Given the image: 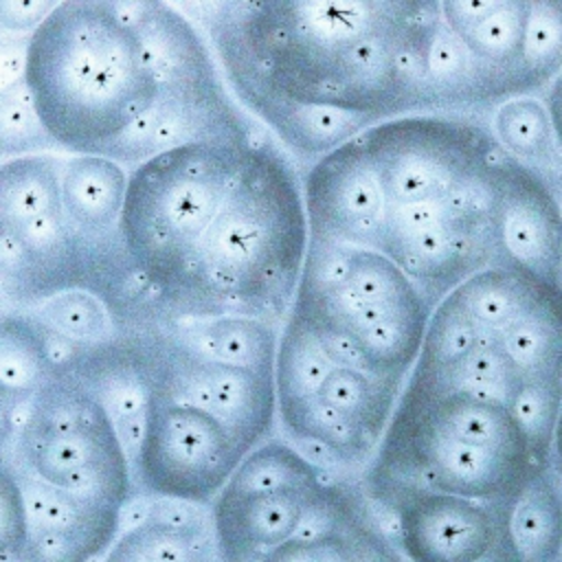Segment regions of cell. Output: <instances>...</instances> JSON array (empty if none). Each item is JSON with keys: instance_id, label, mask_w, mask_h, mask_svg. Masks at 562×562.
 <instances>
[{"instance_id": "obj_11", "label": "cell", "mask_w": 562, "mask_h": 562, "mask_svg": "<svg viewBox=\"0 0 562 562\" xmlns=\"http://www.w3.org/2000/svg\"><path fill=\"white\" fill-rule=\"evenodd\" d=\"M246 448L211 413L149 391L134 476L145 494L178 503H206L217 496Z\"/></svg>"}, {"instance_id": "obj_26", "label": "cell", "mask_w": 562, "mask_h": 562, "mask_svg": "<svg viewBox=\"0 0 562 562\" xmlns=\"http://www.w3.org/2000/svg\"><path fill=\"white\" fill-rule=\"evenodd\" d=\"M362 562H397L386 549H382V547H373L371 551H369V555L367 558H362Z\"/></svg>"}, {"instance_id": "obj_15", "label": "cell", "mask_w": 562, "mask_h": 562, "mask_svg": "<svg viewBox=\"0 0 562 562\" xmlns=\"http://www.w3.org/2000/svg\"><path fill=\"white\" fill-rule=\"evenodd\" d=\"M338 498L323 479L270 490L224 487L213 505V527L228 562L272 551L296 538L314 514Z\"/></svg>"}, {"instance_id": "obj_8", "label": "cell", "mask_w": 562, "mask_h": 562, "mask_svg": "<svg viewBox=\"0 0 562 562\" xmlns=\"http://www.w3.org/2000/svg\"><path fill=\"white\" fill-rule=\"evenodd\" d=\"M11 406L22 411L15 472L119 520L132 492V461L92 389L61 364L31 397Z\"/></svg>"}, {"instance_id": "obj_5", "label": "cell", "mask_w": 562, "mask_h": 562, "mask_svg": "<svg viewBox=\"0 0 562 562\" xmlns=\"http://www.w3.org/2000/svg\"><path fill=\"white\" fill-rule=\"evenodd\" d=\"M404 391H465L514 408L536 393L562 395V290L485 268L432 312Z\"/></svg>"}, {"instance_id": "obj_12", "label": "cell", "mask_w": 562, "mask_h": 562, "mask_svg": "<svg viewBox=\"0 0 562 562\" xmlns=\"http://www.w3.org/2000/svg\"><path fill=\"white\" fill-rule=\"evenodd\" d=\"M441 13L507 99L531 97L562 70V9L553 2L448 0Z\"/></svg>"}, {"instance_id": "obj_19", "label": "cell", "mask_w": 562, "mask_h": 562, "mask_svg": "<svg viewBox=\"0 0 562 562\" xmlns=\"http://www.w3.org/2000/svg\"><path fill=\"white\" fill-rule=\"evenodd\" d=\"M490 130L505 154L520 162L560 167L562 151L555 140L549 110L533 97H516L494 110Z\"/></svg>"}, {"instance_id": "obj_21", "label": "cell", "mask_w": 562, "mask_h": 562, "mask_svg": "<svg viewBox=\"0 0 562 562\" xmlns=\"http://www.w3.org/2000/svg\"><path fill=\"white\" fill-rule=\"evenodd\" d=\"M268 562H362L351 542L338 531H325L316 538H292L266 553Z\"/></svg>"}, {"instance_id": "obj_3", "label": "cell", "mask_w": 562, "mask_h": 562, "mask_svg": "<svg viewBox=\"0 0 562 562\" xmlns=\"http://www.w3.org/2000/svg\"><path fill=\"white\" fill-rule=\"evenodd\" d=\"M505 156L472 116L382 121L301 176L310 237L389 257L437 307L494 266Z\"/></svg>"}, {"instance_id": "obj_17", "label": "cell", "mask_w": 562, "mask_h": 562, "mask_svg": "<svg viewBox=\"0 0 562 562\" xmlns=\"http://www.w3.org/2000/svg\"><path fill=\"white\" fill-rule=\"evenodd\" d=\"M55 360L42 327L24 312L2 316L0 375L4 406L31 397L53 373Z\"/></svg>"}, {"instance_id": "obj_16", "label": "cell", "mask_w": 562, "mask_h": 562, "mask_svg": "<svg viewBox=\"0 0 562 562\" xmlns=\"http://www.w3.org/2000/svg\"><path fill=\"white\" fill-rule=\"evenodd\" d=\"M503 536L516 562H558L562 553V490L558 476L538 472L503 505Z\"/></svg>"}, {"instance_id": "obj_24", "label": "cell", "mask_w": 562, "mask_h": 562, "mask_svg": "<svg viewBox=\"0 0 562 562\" xmlns=\"http://www.w3.org/2000/svg\"><path fill=\"white\" fill-rule=\"evenodd\" d=\"M544 105H547V110H549L551 125H553V132H555V140H558L560 151H562V70H560V75L551 81V86H549V90H547Z\"/></svg>"}, {"instance_id": "obj_22", "label": "cell", "mask_w": 562, "mask_h": 562, "mask_svg": "<svg viewBox=\"0 0 562 562\" xmlns=\"http://www.w3.org/2000/svg\"><path fill=\"white\" fill-rule=\"evenodd\" d=\"M29 542V518L24 507V496L18 479L4 465L2 474V547L4 551L22 553Z\"/></svg>"}, {"instance_id": "obj_6", "label": "cell", "mask_w": 562, "mask_h": 562, "mask_svg": "<svg viewBox=\"0 0 562 562\" xmlns=\"http://www.w3.org/2000/svg\"><path fill=\"white\" fill-rule=\"evenodd\" d=\"M540 463L512 408L465 391H402L371 468L378 492H443L507 505Z\"/></svg>"}, {"instance_id": "obj_4", "label": "cell", "mask_w": 562, "mask_h": 562, "mask_svg": "<svg viewBox=\"0 0 562 562\" xmlns=\"http://www.w3.org/2000/svg\"><path fill=\"white\" fill-rule=\"evenodd\" d=\"M239 101L331 108L382 123L446 114L430 75L441 2L195 7Z\"/></svg>"}, {"instance_id": "obj_20", "label": "cell", "mask_w": 562, "mask_h": 562, "mask_svg": "<svg viewBox=\"0 0 562 562\" xmlns=\"http://www.w3.org/2000/svg\"><path fill=\"white\" fill-rule=\"evenodd\" d=\"M2 156L18 158L29 154H46V149H55L53 140L44 132L31 92L24 83V77L18 81L2 86Z\"/></svg>"}, {"instance_id": "obj_25", "label": "cell", "mask_w": 562, "mask_h": 562, "mask_svg": "<svg viewBox=\"0 0 562 562\" xmlns=\"http://www.w3.org/2000/svg\"><path fill=\"white\" fill-rule=\"evenodd\" d=\"M551 463H553L555 476L562 481V404H560V411H558L553 439H551Z\"/></svg>"}, {"instance_id": "obj_18", "label": "cell", "mask_w": 562, "mask_h": 562, "mask_svg": "<svg viewBox=\"0 0 562 562\" xmlns=\"http://www.w3.org/2000/svg\"><path fill=\"white\" fill-rule=\"evenodd\" d=\"M18 312L29 314L48 336L75 349L110 342L121 331L112 310L88 290H70Z\"/></svg>"}, {"instance_id": "obj_9", "label": "cell", "mask_w": 562, "mask_h": 562, "mask_svg": "<svg viewBox=\"0 0 562 562\" xmlns=\"http://www.w3.org/2000/svg\"><path fill=\"white\" fill-rule=\"evenodd\" d=\"M274 389L285 432L342 465L382 443L402 397L391 382L329 356L292 312L279 336Z\"/></svg>"}, {"instance_id": "obj_1", "label": "cell", "mask_w": 562, "mask_h": 562, "mask_svg": "<svg viewBox=\"0 0 562 562\" xmlns=\"http://www.w3.org/2000/svg\"><path fill=\"white\" fill-rule=\"evenodd\" d=\"M123 248L140 321H285L310 224L303 178L266 134H222L130 169Z\"/></svg>"}, {"instance_id": "obj_13", "label": "cell", "mask_w": 562, "mask_h": 562, "mask_svg": "<svg viewBox=\"0 0 562 562\" xmlns=\"http://www.w3.org/2000/svg\"><path fill=\"white\" fill-rule=\"evenodd\" d=\"M492 268L562 290V213L555 193L538 169L509 154L501 167Z\"/></svg>"}, {"instance_id": "obj_2", "label": "cell", "mask_w": 562, "mask_h": 562, "mask_svg": "<svg viewBox=\"0 0 562 562\" xmlns=\"http://www.w3.org/2000/svg\"><path fill=\"white\" fill-rule=\"evenodd\" d=\"M24 83L55 149L130 169L252 127L204 37L165 2H57L26 42Z\"/></svg>"}, {"instance_id": "obj_27", "label": "cell", "mask_w": 562, "mask_h": 562, "mask_svg": "<svg viewBox=\"0 0 562 562\" xmlns=\"http://www.w3.org/2000/svg\"><path fill=\"white\" fill-rule=\"evenodd\" d=\"M549 182H551V189L555 193V200H558V206H560V213H562V176H558V178H553Z\"/></svg>"}, {"instance_id": "obj_23", "label": "cell", "mask_w": 562, "mask_h": 562, "mask_svg": "<svg viewBox=\"0 0 562 562\" xmlns=\"http://www.w3.org/2000/svg\"><path fill=\"white\" fill-rule=\"evenodd\" d=\"M57 2L42 0H0V26L2 35L29 37L42 24V20L55 9Z\"/></svg>"}, {"instance_id": "obj_14", "label": "cell", "mask_w": 562, "mask_h": 562, "mask_svg": "<svg viewBox=\"0 0 562 562\" xmlns=\"http://www.w3.org/2000/svg\"><path fill=\"white\" fill-rule=\"evenodd\" d=\"M400 547L411 562H483L503 538V505L443 492L395 498Z\"/></svg>"}, {"instance_id": "obj_10", "label": "cell", "mask_w": 562, "mask_h": 562, "mask_svg": "<svg viewBox=\"0 0 562 562\" xmlns=\"http://www.w3.org/2000/svg\"><path fill=\"white\" fill-rule=\"evenodd\" d=\"M64 160L48 151L2 160L0 268L4 299L15 310L92 290L88 259L64 211Z\"/></svg>"}, {"instance_id": "obj_7", "label": "cell", "mask_w": 562, "mask_h": 562, "mask_svg": "<svg viewBox=\"0 0 562 562\" xmlns=\"http://www.w3.org/2000/svg\"><path fill=\"white\" fill-rule=\"evenodd\" d=\"M290 312L329 356L404 391L435 305L389 257L310 237Z\"/></svg>"}]
</instances>
